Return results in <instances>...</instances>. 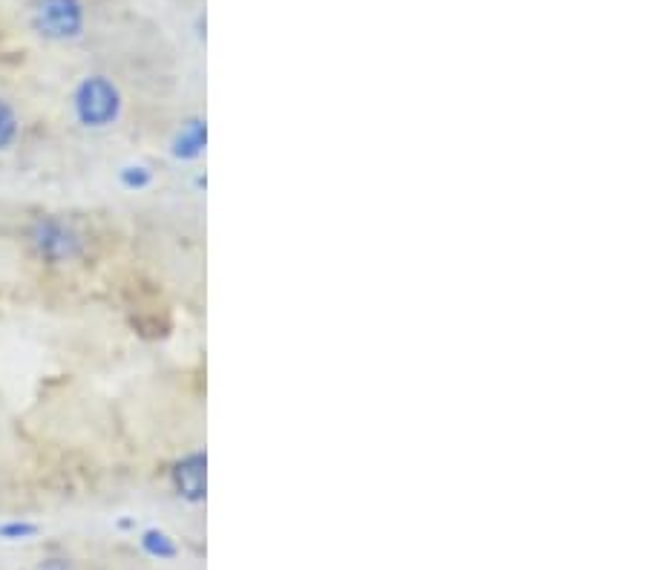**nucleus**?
Listing matches in <instances>:
<instances>
[{
    "mask_svg": "<svg viewBox=\"0 0 648 570\" xmlns=\"http://www.w3.org/2000/svg\"><path fill=\"white\" fill-rule=\"evenodd\" d=\"M72 119L87 133H107L124 116V93L110 75H84L70 95Z\"/></svg>",
    "mask_w": 648,
    "mask_h": 570,
    "instance_id": "1",
    "label": "nucleus"
},
{
    "mask_svg": "<svg viewBox=\"0 0 648 570\" xmlns=\"http://www.w3.org/2000/svg\"><path fill=\"white\" fill-rule=\"evenodd\" d=\"M26 245L32 257L47 268H67L87 251V237L58 214L35 216L26 228Z\"/></svg>",
    "mask_w": 648,
    "mask_h": 570,
    "instance_id": "2",
    "label": "nucleus"
},
{
    "mask_svg": "<svg viewBox=\"0 0 648 570\" xmlns=\"http://www.w3.org/2000/svg\"><path fill=\"white\" fill-rule=\"evenodd\" d=\"M29 24L44 41L70 44L87 29V9L81 0H35L29 9Z\"/></svg>",
    "mask_w": 648,
    "mask_h": 570,
    "instance_id": "3",
    "label": "nucleus"
},
{
    "mask_svg": "<svg viewBox=\"0 0 648 570\" xmlns=\"http://www.w3.org/2000/svg\"><path fill=\"white\" fill-rule=\"evenodd\" d=\"M202 153H205V119L191 116V119L179 121L170 136V156L176 162L191 165L196 159H202Z\"/></svg>",
    "mask_w": 648,
    "mask_h": 570,
    "instance_id": "4",
    "label": "nucleus"
},
{
    "mask_svg": "<svg viewBox=\"0 0 648 570\" xmlns=\"http://www.w3.org/2000/svg\"><path fill=\"white\" fill-rule=\"evenodd\" d=\"M173 484H176L179 496L191 501L202 499V493H205V458H202V452H193L173 467Z\"/></svg>",
    "mask_w": 648,
    "mask_h": 570,
    "instance_id": "5",
    "label": "nucleus"
},
{
    "mask_svg": "<svg viewBox=\"0 0 648 570\" xmlns=\"http://www.w3.org/2000/svg\"><path fill=\"white\" fill-rule=\"evenodd\" d=\"M21 136H24V119H21L18 107L0 95V156L12 153L21 142Z\"/></svg>",
    "mask_w": 648,
    "mask_h": 570,
    "instance_id": "6",
    "label": "nucleus"
},
{
    "mask_svg": "<svg viewBox=\"0 0 648 570\" xmlns=\"http://www.w3.org/2000/svg\"><path fill=\"white\" fill-rule=\"evenodd\" d=\"M119 182L124 190H133V193H139V190H147L153 182H156V173L150 170L142 162H136V165H127L119 170Z\"/></svg>",
    "mask_w": 648,
    "mask_h": 570,
    "instance_id": "7",
    "label": "nucleus"
},
{
    "mask_svg": "<svg viewBox=\"0 0 648 570\" xmlns=\"http://www.w3.org/2000/svg\"><path fill=\"white\" fill-rule=\"evenodd\" d=\"M142 542H144V550H147V553H153V556H159V559H168V556H173V553H176L173 542H170L165 533H159V530H147Z\"/></svg>",
    "mask_w": 648,
    "mask_h": 570,
    "instance_id": "8",
    "label": "nucleus"
},
{
    "mask_svg": "<svg viewBox=\"0 0 648 570\" xmlns=\"http://www.w3.org/2000/svg\"><path fill=\"white\" fill-rule=\"evenodd\" d=\"M35 530H38L35 524L12 522V524H3V527H0V536H3V539H12V542H15V539H26V536H35Z\"/></svg>",
    "mask_w": 648,
    "mask_h": 570,
    "instance_id": "9",
    "label": "nucleus"
},
{
    "mask_svg": "<svg viewBox=\"0 0 648 570\" xmlns=\"http://www.w3.org/2000/svg\"><path fill=\"white\" fill-rule=\"evenodd\" d=\"M38 570H75L67 559H44Z\"/></svg>",
    "mask_w": 648,
    "mask_h": 570,
    "instance_id": "10",
    "label": "nucleus"
}]
</instances>
